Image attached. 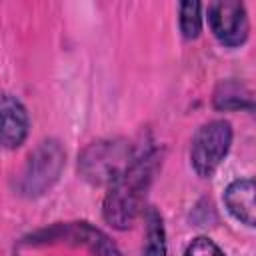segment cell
Listing matches in <instances>:
<instances>
[{
  "instance_id": "1",
  "label": "cell",
  "mask_w": 256,
  "mask_h": 256,
  "mask_svg": "<svg viewBox=\"0 0 256 256\" xmlns=\"http://www.w3.org/2000/svg\"><path fill=\"white\" fill-rule=\"evenodd\" d=\"M160 152L154 144L140 146L134 162L108 186L102 202L106 224L116 230H128L144 212V198L160 166Z\"/></svg>"
},
{
  "instance_id": "2",
  "label": "cell",
  "mask_w": 256,
  "mask_h": 256,
  "mask_svg": "<svg viewBox=\"0 0 256 256\" xmlns=\"http://www.w3.org/2000/svg\"><path fill=\"white\" fill-rule=\"evenodd\" d=\"M64 166H66V150L62 142L56 138L40 140L30 150L22 170L14 178L12 184L14 192L28 200L44 196L60 180Z\"/></svg>"
},
{
  "instance_id": "3",
  "label": "cell",
  "mask_w": 256,
  "mask_h": 256,
  "mask_svg": "<svg viewBox=\"0 0 256 256\" xmlns=\"http://www.w3.org/2000/svg\"><path fill=\"white\" fill-rule=\"evenodd\" d=\"M22 246H54L66 244L74 248L88 250L90 256H122L116 242L98 226L86 220H72V222H54L50 226L38 228L26 234L20 240Z\"/></svg>"
},
{
  "instance_id": "4",
  "label": "cell",
  "mask_w": 256,
  "mask_h": 256,
  "mask_svg": "<svg viewBox=\"0 0 256 256\" xmlns=\"http://www.w3.org/2000/svg\"><path fill=\"white\" fill-rule=\"evenodd\" d=\"M138 150L140 146H134L126 138L94 140L78 154V172L94 186H110L134 162Z\"/></svg>"
},
{
  "instance_id": "5",
  "label": "cell",
  "mask_w": 256,
  "mask_h": 256,
  "mask_svg": "<svg viewBox=\"0 0 256 256\" xmlns=\"http://www.w3.org/2000/svg\"><path fill=\"white\" fill-rule=\"evenodd\" d=\"M232 124L228 120H210L202 124L190 144V164L200 178H210L228 156L232 146Z\"/></svg>"
},
{
  "instance_id": "6",
  "label": "cell",
  "mask_w": 256,
  "mask_h": 256,
  "mask_svg": "<svg viewBox=\"0 0 256 256\" xmlns=\"http://www.w3.org/2000/svg\"><path fill=\"white\" fill-rule=\"evenodd\" d=\"M208 24L214 38L226 48H238L248 40L250 20L242 2H214L208 6Z\"/></svg>"
},
{
  "instance_id": "7",
  "label": "cell",
  "mask_w": 256,
  "mask_h": 256,
  "mask_svg": "<svg viewBox=\"0 0 256 256\" xmlns=\"http://www.w3.org/2000/svg\"><path fill=\"white\" fill-rule=\"evenodd\" d=\"M30 132V116L24 102L14 94H0V148H20Z\"/></svg>"
},
{
  "instance_id": "8",
  "label": "cell",
  "mask_w": 256,
  "mask_h": 256,
  "mask_svg": "<svg viewBox=\"0 0 256 256\" xmlns=\"http://www.w3.org/2000/svg\"><path fill=\"white\" fill-rule=\"evenodd\" d=\"M226 210L248 228L256 224V208H254V180L252 178H236L232 180L222 194Z\"/></svg>"
},
{
  "instance_id": "9",
  "label": "cell",
  "mask_w": 256,
  "mask_h": 256,
  "mask_svg": "<svg viewBox=\"0 0 256 256\" xmlns=\"http://www.w3.org/2000/svg\"><path fill=\"white\" fill-rule=\"evenodd\" d=\"M212 108L218 112H238V110L252 112L254 110L252 90L236 78L220 80L212 92Z\"/></svg>"
},
{
  "instance_id": "10",
  "label": "cell",
  "mask_w": 256,
  "mask_h": 256,
  "mask_svg": "<svg viewBox=\"0 0 256 256\" xmlns=\"http://www.w3.org/2000/svg\"><path fill=\"white\" fill-rule=\"evenodd\" d=\"M144 222H146V236H144L142 256H166L168 244H166V228L162 214L154 206H148L144 208Z\"/></svg>"
},
{
  "instance_id": "11",
  "label": "cell",
  "mask_w": 256,
  "mask_h": 256,
  "mask_svg": "<svg viewBox=\"0 0 256 256\" xmlns=\"http://www.w3.org/2000/svg\"><path fill=\"white\" fill-rule=\"evenodd\" d=\"M202 4L200 2H180L178 10V24L180 32L186 40H196L202 32Z\"/></svg>"
},
{
  "instance_id": "12",
  "label": "cell",
  "mask_w": 256,
  "mask_h": 256,
  "mask_svg": "<svg viewBox=\"0 0 256 256\" xmlns=\"http://www.w3.org/2000/svg\"><path fill=\"white\" fill-rule=\"evenodd\" d=\"M184 256H226L222 252V248L210 240L208 236H196L192 238V242L186 246Z\"/></svg>"
}]
</instances>
